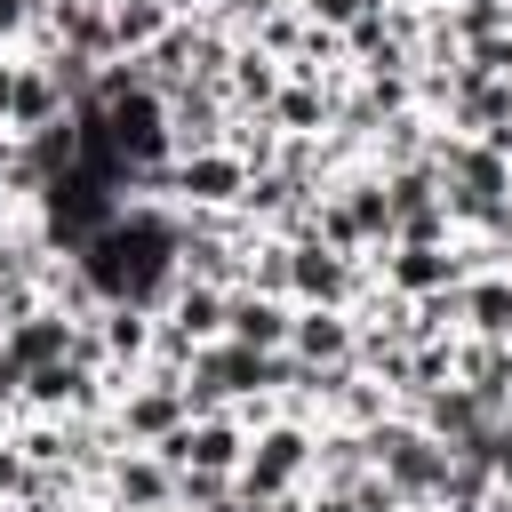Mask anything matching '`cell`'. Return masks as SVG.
<instances>
[{
    "instance_id": "obj_9",
    "label": "cell",
    "mask_w": 512,
    "mask_h": 512,
    "mask_svg": "<svg viewBox=\"0 0 512 512\" xmlns=\"http://www.w3.org/2000/svg\"><path fill=\"white\" fill-rule=\"evenodd\" d=\"M96 352H104V368H112V384H128V376H144V360H152V304H128V296H112V304H96Z\"/></svg>"
},
{
    "instance_id": "obj_14",
    "label": "cell",
    "mask_w": 512,
    "mask_h": 512,
    "mask_svg": "<svg viewBox=\"0 0 512 512\" xmlns=\"http://www.w3.org/2000/svg\"><path fill=\"white\" fill-rule=\"evenodd\" d=\"M456 312H464V336L512 344V272H504V264H488V272L456 280Z\"/></svg>"
},
{
    "instance_id": "obj_12",
    "label": "cell",
    "mask_w": 512,
    "mask_h": 512,
    "mask_svg": "<svg viewBox=\"0 0 512 512\" xmlns=\"http://www.w3.org/2000/svg\"><path fill=\"white\" fill-rule=\"evenodd\" d=\"M456 384L488 408V416H512V344H488V336H456Z\"/></svg>"
},
{
    "instance_id": "obj_1",
    "label": "cell",
    "mask_w": 512,
    "mask_h": 512,
    "mask_svg": "<svg viewBox=\"0 0 512 512\" xmlns=\"http://www.w3.org/2000/svg\"><path fill=\"white\" fill-rule=\"evenodd\" d=\"M312 440H320V424H304V416H264L256 432H248V456H240V472H232V488L240 496H288V488H312Z\"/></svg>"
},
{
    "instance_id": "obj_11",
    "label": "cell",
    "mask_w": 512,
    "mask_h": 512,
    "mask_svg": "<svg viewBox=\"0 0 512 512\" xmlns=\"http://www.w3.org/2000/svg\"><path fill=\"white\" fill-rule=\"evenodd\" d=\"M288 320H296L288 296L224 288V336H232V344H248V352H288Z\"/></svg>"
},
{
    "instance_id": "obj_10",
    "label": "cell",
    "mask_w": 512,
    "mask_h": 512,
    "mask_svg": "<svg viewBox=\"0 0 512 512\" xmlns=\"http://www.w3.org/2000/svg\"><path fill=\"white\" fill-rule=\"evenodd\" d=\"M352 344H360V328H352L344 304H296V320H288L296 368H336V360H352Z\"/></svg>"
},
{
    "instance_id": "obj_8",
    "label": "cell",
    "mask_w": 512,
    "mask_h": 512,
    "mask_svg": "<svg viewBox=\"0 0 512 512\" xmlns=\"http://www.w3.org/2000/svg\"><path fill=\"white\" fill-rule=\"evenodd\" d=\"M160 104H168V160L176 152H200V144H224L232 104H224L216 80H176V88H160Z\"/></svg>"
},
{
    "instance_id": "obj_5",
    "label": "cell",
    "mask_w": 512,
    "mask_h": 512,
    "mask_svg": "<svg viewBox=\"0 0 512 512\" xmlns=\"http://www.w3.org/2000/svg\"><path fill=\"white\" fill-rule=\"evenodd\" d=\"M368 288V256L320 248V240H288V304H344Z\"/></svg>"
},
{
    "instance_id": "obj_17",
    "label": "cell",
    "mask_w": 512,
    "mask_h": 512,
    "mask_svg": "<svg viewBox=\"0 0 512 512\" xmlns=\"http://www.w3.org/2000/svg\"><path fill=\"white\" fill-rule=\"evenodd\" d=\"M336 88L344 80H280V96L264 104L280 136H328L336 128Z\"/></svg>"
},
{
    "instance_id": "obj_29",
    "label": "cell",
    "mask_w": 512,
    "mask_h": 512,
    "mask_svg": "<svg viewBox=\"0 0 512 512\" xmlns=\"http://www.w3.org/2000/svg\"><path fill=\"white\" fill-rule=\"evenodd\" d=\"M504 232H512V192H504Z\"/></svg>"
},
{
    "instance_id": "obj_13",
    "label": "cell",
    "mask_w": 512,
    "mask_h": 512,
    "mask_svg": "<svg viewBox=\"0 0 512 512\" xmlns=\"http://www.w3.org/2000/svg\"><path fill=\"white\" fill-rule=\"evenodd\" d=\"M72 112V96L56 88V72L40 56H16V96H8V136H40Z\"/></svg>"
},
{
    "instance_id": "obj_30",
    "label": "cell",
    "mask_w": 512,
    "mask_h": 512,
    "mask_svg": "<svg viewBox=\"0 0 512 512\" xmlns=\"http://www.w3.org/2000/svg\"><path fill=\"white\" fill-rule=\"evenodd\" d=\"M504 32H512V0H504Z\"/></svg>"
},
{
    "instance_id": "obj_28",
    "label": "cell",
    "mask_w": 512,
    "mask_h": 512,
    "mask_svg": "<svg viewBox=\"0 0 512 512\" xmlns=\"http://www.w3.org/2000/svg\"><path fill=\"white\" fill-rule=\"evenodd\" d=\"M0 512H64V504H48V496H32V488H24V496H8Z\"/></svg>"
},
{
    "instance_id": "obj_21",
    "label": "cell",
    "mask_w": 512,
    "mask_h": 512,
    "mask_svg": "<svg viewBox=\"0 0 512 512\" xmlns=\"http://www.w3.org/2000/svg\"><path fill=\"white\" fill-rule=\"evenodd\" d=\"M248 40H256L264 56H280V64H288V56H296V40H304V8H280V0H272V8L248 24Z\"/></svg>"
},
{
    "instance_id": "obj_2",
    "label": "cell",
    "mask_w": 512,
    "mask_h": 512,
    "mask_svg": "<svg viewBox=\"0 0 512 512\" xmlns=\"http://www.w3.org/2000/svg\"><path fill=\"white\" fill-rule=\"evenodd\" d=\"M368 464L400 488V504H432V496H440V480H448V448H440L408 408H392V416H376V424H368Z\"/></svg>"
},
{
    "instance_id": "obj_4",
    "label": "cell",
    "mask_w": 512,
    "mask_h": 512,
    "mask_svg": "<svg viewBox=\"0 0 512 512\" xmlns=\"http://www.w3.org/2000/svg\"><path fill=\"white\" fill-rule=\"evenodd\" d=\"M96 504L112 512H176V464H160L152 448H112L104 472H96Z\"/></svg>"
},
{
    "instance_id": "obj_3",
    "label": "cell",
    "mask_w": 512,
    "mask_h": 512,
    "mask_svg": "<svg viewBox=\"0 0 512 512\" xmlns=\"http://www.w3.org/2000/svg\"><path fill=\"white\" fill-rule=\"evenodd\" d=\"M240 184H248V168L224 144H200V152H176L168 160V208H184V216H232L240 208Z\"/></svg>"
},
{
    "instance_id": "obj_7",
    "label": "cell",
    "mask_w": 512,
    "mask_h": 512,
    "mask_svg": "<svg viewBox=\"0 0 512 512\" xmlns=\"http://www.w3.org/2000/svg\"><path fill=\"white\" fill-rule=\"evenodd\" d=\"M368 272L392 288V296H432V288H456L464 264H456V240H392L368 256Z\"/></svg>"
},
{
    "instance_id": "obj_24",
    "label": "cell",
    "mask_w": 512,
    "mask_h": 512,
    "mask_svg": "<svg viewBox=\"0 0 512 512\" xmlns=\"http://www.w3.org/2000/svg\"><path fill=\"white\" fill-rule=\"evenodd\" d=\"M464 64H472V72H488V80H512V32L472 40V48H464Z\"/></svg>"
},
{
    "instance_id": "obj_22",
    "label": "cell",
    "mask_w": 512,
    "mask_h": 512,
    "mask_svg": "<svg viewBox=\"0 0 512 512\" xmlns=\"http://www.w3.org/2000/svg\"><path fill=\"white\" fill-rule=\"evenodd\" d=\"M440 24L456 32V48H472V40L504 32V0H448V8H440Z\"/></svg>"
},
{
    "instance_id": "obj_27",
    "label": "cell",
    "mask_w": 512,
    "mask_h": 512,
    "mask_svg": "<svg viewBox=\"0 0 512 512\" xmlns=\"http://www.w3.org/2000/svg\"><path fill=\"white\" fill-rule=\"evenodd\" d=\"M8 96H16V56L0 48V128H8Z\"/></svg>"
},
{
    "instance_id": "obj_23",
    "label": "cell",
    "mask_w": 512,
    "mask_h": 512,
    "mask_svg": "<svg viewBox=\"0 0 512 512\" xmlns=\"http://www.w3.org/2000/svg\"><path fill=\"white\" fill-rule=\"evenodd\" d=\"M224 496H232L224 472H176V512H216Z\"/></svg>"
},
{
    "instance_id": "obj_18",
    "label": "cell",
    "mask_w": 512,
    "mask_h": 512,
    "mask_svg": "<svg viewBox=\"0 0 512 512\" xmlns=\"http://www.w3.org/2000/svg\"><path fill=\"white\" fill-rule=\"evenodd\" d=\"M432 136H440V120H432L424 104H400V112L368 136V168H408V160H432Z\"/></svg>"
},
{
    "instance_id": "obj_31",
    "label": "cell",
    "mask_w": 512,
    "mask_h": 512,
    "mask_svg": "<svg viewBox=\"0 0 512 512\" xmlns=\"http://www.w3.org/2000/svg\"><path fill=\"white\" fill-rule=\"evenodd\" d=\"M280 8H304V0H280Z\"/></svg>"
},
{
    "instance_id": "obj_25",
    "label": "cell",
    "mask_w": 512,
    "mask_h": 512,
    "mask_svg": "<svg viewBox=\"0 0 512 512\" xmlns=\"http://www.w3.org/2000/svg\"><path fill=\"white\" fill-rule=\"evenodd\" d=\"M368 8H376V0H304V16H312V24H328V32H344V24H360Z\"/></svg>"
},
{
    "instance_id": "obj_16",
    "label": "cell",
    "mask_w": 512,
    "mask_h": 512,
    "mask_svg": "<svg viewBox=\"0 0 512 512\" xmlns=\"http://www.w3.org/2000/svg\"><path fill=\"white\" fill-rule=\"evenodd\" d=\"M152 312H160V320H168L192 352L224 336V288H208V280H168V296H160Z\"/></svg>"
},
{
    "instance_id": "obj_6",
    "label": "cell",
    "mask_w": 512,
    "mask_h": 512,
    "mask_svg": "<svg viewBox=\"0 0 512 512\" xmlns=\"http://www.w3.org/2000/svg\"><path fill=\"white\" fill-rule=\"evenodd\" d=\"M104 416H112V432H120L128 448H160V440L184 424V384H168V376H128Z\"/></svg>"
},
{
    "instance_id": "obj_20",
    "label": "cell",
    "mask_w": 512,
    "mask_h": 512,
    "mask_svg": "<svg viewBox=\"0 0 512 512\" xmlns=\"http://www.w3.org/2000/svg\"><path fill=\"white\" fill-rule=\"evenodd\" d=\"M224 152H232L240 168H272V160H280V128H272V112H232V120H224Z\"/></svg>"
},
{
    "instance_id": "obj_15",
    "label": "cell",
    "mask_w": 512,
    "mask_h": 512,
    "mask_svg": "<svg viewBox=\"0 0 512 512\" xmlns=\"http://www.w3.org/2000/svg\"><path fill=\"white\" fill-rule=\"evenodd\" d=\"M280 80H288V64H280V56H264V48L240 32V40H232V64H224V80H216V88H224V104H232V112H264V104L280 96Z\"/></svg>"
},
{
    "instance_id": "obj_26",
    "label": "cell",
    "mask_w": 512,
    "mask_h": 512,
    "mask_svg": "<svg viewBox=\"0 0 512 512\" xmlns=\"http://www.w3.org/2000/svg\"><path fill=\"white\" fill-rule=\"evenodd\" d=\"M32 16H40V0H0V48H8V56L24 48V32H32Z\"/></svg>"
},
{
    "instance_id": "obj_19",
    "label": "cell",
    "mask_w": 512,
    "mask_h": 512,
    "mask_svg": "<svg viewBox=\"0 0 512 512\" xmlns=\"http://www.w3.org/2000/svg\"><path fill=\"white\" fill-rule=\"evenodd\" d=\"M360 472H368V432L320 424V440H312V488H352Z\"/></svg>"
}]
</instances>
